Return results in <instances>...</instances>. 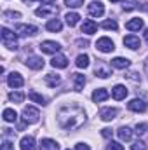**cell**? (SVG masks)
I'll use <instances>...</instances> for the list:
<instances>
[{
	"label": "cell",
	"instance_id": "cell-34",
	"mask_svg": "<svg viewBox=\"0 0 148 150\" xmlns=\"http://www.w3.org/2000/svg\"><path fill=\"white\" fill-rule=\"evenodd\" d=\"M136 5H138V0H124V9L125 11H132V9H136Z\"/></svg>",
	"mask_w": 148,
	"mask_h": 150
},
{
	"label": "cell",
	"instance_id": "cell-21",
	"mask_svg": "<svg viewBox=\"0 0 148 150\" xmlns=\"http://www.w3.org/2000/svg\"><path fill=\"white\" fill-rule=\"evenodd\" d=\"M21 150H35V138L33 136H25L21 140Z\"/></svg>",
	"mask_w": 148,
	"mask_h": 150
},
{
	"label": "cell",
	"instance_id": "cell-31",
	"mask_svg": "<svg viewBox=\"0 0 148 150\" xmlns=\"http://www.w3.org/2000/svg\"><path fill=\"white\" fill-rule=\"evenodd\" d=\"M101 28H105V30H111V32H117L118 25H117V21H115V19H106V21H103V23H101Z\"/></svg>",
	"mask_w": 148,
	"mask_h": 150
},
{
	"label": "cell",
	"instance_id": "cell-44",
	"mask_svg": "<svg viewBox=\"0 0 148 150\" xmlns=\"http://www.w3.org/2000/svg\"><path fill=\"white\" fill-rule=\"evenodd\" d=\"M145 42L148 44V30H145Z\"/></svg>",
	"mask_w": 148,
	"mask_h": 150
},
{
	"label": "cell",
	"instance_id": "cell-6",
	"mask_svg": "<svg viewBox=\"0 0 148 150\" xmlns=\"http://www.w3.org/2000/svg\"><path fill=\"white\" fill-rule=\"evenodd\" d=\"M38 32L37 26H33V25H18L16 26V33L19 35V37H28V35H35Z\"/></svg>",
	"mask_w": 148,
	"mask_h": 150
},
{
	"label": "cell",
	"instance_id": "cell-23",
	"mask_svg": "<svg viewBox=\"0 0 148 150\" xmlns=\"http://www.w3.org/2000/svg\"><path fill=\"white\" fill-rule=\"evenodd\" d=\"M94 74H96V77H99V79H106V77H110L111 72L108 67H105V65H98L96 67V70H94Z\"/></svg>",
	"mask_w": 148,
	"mask_h": 150
},
{
	"label": "cell",
	"instance_id": "cell-28",
	"mask_svg": "<svg viewBox=\"0 0 148 150\" xmlns=\"http://www.w3.org/2000/svg\"><path fill=\"white\" fill-rule=\"evenodd\" d=\"M28 98L32 100V101H35V103H38V105H45L47 103V100L42 96V94H38V93H35V91H30L28 93Z\"/></svg>",
	"mask_w": 148,
	"mask_h": 150
},
{
	"label": "cell",
	"instance_id": "cell-3",
	"mask_svg": "<svg viewBox=\"0 0 148 150\" xmlns=\"http://www.w3.org/2000/svg\"><path fill=\"white\" fill-rule=\"evenodd\" d=\"M40 117V113L35 107H25L23 110V122L25 124H35Z\"/></svg>",
	"mask_w": 148,
	"mask_h": 150
},
{
	"label": "cell",
	"instance_id": "cell-12",
	"mask_svg": "<svg viewBox=\"0 0 148 150\" xmlns=\"http://www.w3.org/2000/svg\"><path fill=\"white\" fill-rule=\"evenodd\" d=\"M26 67L32 68V70H42L44 68V59L38 58V56H30L26 59Z\"/></svg>",
	"mask_w": 148,
	"mask_h": 150
},
{
	"label": "cell",
	"instance_id": "cell-35",
	"mask_svg": "<svg viewBox=\"0 0 148 150\" xmlns=\"http://www.w3.org/2000/svg\"><path fill=\"white\" fill-rule=\"evenodd\" d=\"M106 150H124V147H122L120 143H117V142H110L108 147H106Z\"/></svg>",
	"mask_w": 148,
	"mask_h": 150
},
{
	"label": "cell",
	"instance_id": "cell-41",
	"mask_svg": "<svg viewBox=\"0 0 148 150\" xmlns=\"http://www.w3.org/2000/svg\"><path fill=\"white\" fill-rule=\"evenodd\" d=\"M77 45H78V47H87V45H89V40H84V38H78V40H77Z\"/></svg>",
	"mask_w": 148,
	"mask_h": 150
},
{
	"label": "cell",
	"instance_id": "cell-14",
	"mask_svg": "<svg viewBox=\"0 0 148 150\" xmlns=\"http://www.w3.org/2000/svg\"><path fill=\"white\" fill-rule=\"evenodd\" d=\"M111 96H113L117 101L124 100V98L127 96V89H125V86H122V84H117V86L111 89Z\"/></svg>",
	"mask_w": 148,
	"mask_h": 150
},
{
	"label": "cell",
	"instance_id": "cell-38",
	"mask_svg": "<svg viewBox=\"0 0 148 150\" xmlns=\"http://www.w3.org/2000/svg\"><path fill=\"white\" fill-rule=\"evenodd\" d=\"M147 129H148L147 124H138V126H136V133H138V134H143V133H147Z\"/></svg>",
	"mask_w": 148,
	"mask_h": 150
},
{
	"label": "cell",
	"instance_id": "cell-19",
	"mask_svg": "<svg viewBox=\"0 0 148 150\" xmlns=\"http://www.w3.org/2000/svg\"><path fill=\"white\" fill-rule=\"evenodd\" d=\"M40 150H59V145L51 138H44L40 142Z\"/></svg>",
	"mask_w": 148,
	"mask_h": 150
},
{
	"label": "cell",
	"instance_id": "cell-16",
	"mask_svg": "<svg viewBox=\"0 0 148 150\" xmlns=\"http://www.w3.org/2000/svg\"><path fill=\"white\" fill-rule=\"evenodd\" d=\"M127 107H129V110H132V112H145L147 110V103L143 101V100H132V101H129L127 103Z\"/></svg>",
	"mask_w": 148,
	"mask_h": 150
},
{
	"label": "cell",
	"instance_id": "cell-32",
	"mask_svg": "<svg viewBox=\"0 0 148 150\" xmlns=\"http://www.w3.org/2000/svg\"><path fill=\"white\" fill-rule=\"evenodd\" d=\"M9 100L14 101V103H21V101L25 100V94H23L21 91H16V93H11V94H9Z\"/></svg>",
	"mask_w": 148,
	"mask_h": 150
},
{
	"label": "cell",
	"instance_id": "cell-46",
	"mask_svg": "<svg viewBox=\"0 0 148 150\" xmlns=\"http://www.w3.org/2000/svg\"><path fill=\"white\" fill-rule=\"evenodd\" d=\"M23 2H25V4H33L35 0H23Z\"/></svg>",
	"mask_w": 148,
	"mask_h": 150
},
{
	"label": "cell",
	"instance_id": "cell-36",
	"mask_svg": "<svg viewBox=\"0 0 148 150\" xmlns=\"http://www.w3.org/2000/svg\"><path fill=\"white\" fill-rule=\"evenodd\" d=\"M131 150H147V145H145L143 142H136V143L131 147Z\"/></svg>",
	"mask_w": 148,
	"mask_h": 150
},
{
	"label": "cell",
	"instance_id": "cell-47",
	"mask_svg": "<svg viewBox=\"0 0 148 150\" xmlns=\"http://www.w3.org/2000/svg\"><path fill=\"white\" fill-rule=\"evenodd\" d=\"M110 2H120V0H110Z\"/></svg>",
	"mask_w": 148,
	"mask_h": 150
},
{
	"label": "cell",
	"instance_id": "cell-8",
	"mask_svg": "<svg viewBox=\"0 0 148 150\" xmlns=\"http://www.w3.org/2000/svg\"><path fill=\"white\" fill-rule=\"evenodd\" d=\"M7 84L11 86V87H14V89H18V87H21L23 84H25V80H23V77L18 74V72H12V74L7 77Z\"/></svg>",
	"mask_w": 148,
	"mask_h": 150
},
{
	"label": "cell",
	"instance_id": "cell-10",
	"mask_svg": "<svg viewBox=\"0 0 148 150\" xmlns=\"http://www.w3.org/2000/svg\"><path fill=\"white\" fill-rule=\"evenodd\" d=\"M80 30H82V33H85V35H92V33H96V30H98V25H96L92 19H85V21L82 23Z\"/></svg>",
	"mask_w": 148,
	"mask_h": 150
},
{
	"label": "cell",
	"instance_id": "cell-1",
	"mask_svg": "<svg viewBox=\"0 0 148 150\" xmlns=\"http://www.w3.org/2000/svg\"><path fill=\"white\" fill-rule=\"evenodd\" d=\"M56 119H58V122H59V126L63 129L75 131L80 126H84V122H85V112L77 103H65V105L59 107V110L56 113Z\"/></svg>",
	"mask_w": 148,
	"mask_h": 150
},
{
	"label": "cell",
	"instance_id": "cell-27",
	"mask_svg": "<svg viewBox=\"0 0 148 150\" xmlns=\"http://www.w3.org/2000/svg\"><path fill=\"white\" fill-rule=\"evenodd\" d=\"M75 65H77L78 68H87V67H89V56H87V54H78Z\"/></svg>",
	"mask_w": 148,
	"mask_h": 150
},
{
	"label": "cell",
	"instance_id": "cell-26",
	"mask_svg": "<svg viewBox=\"0 0 148 150\" xmlns=\"http://www.w3.org/2000/svg\"><path fill=\"white\" fill-rule=\"evenodd\" d=\"M73 82H75V89L77 91H82L84 86H85V77L82 74H73Z\"/></svg>",
	"mask_w": 148,
	"mask_h": 150
},
{
	"label": "cell",
	"instance_id": "cell-25",
	"mask_svg": "<svg viewBox=\"0 0 148 150\" xmlns=\"http://www.w3.org/2000/svg\"><path fill=\"white\" fill-rule=\"evenodd\" d=\"M117 134H118V138H120L122 142H129V140L132 138V131H131L129 127H120V129L117 131Z\"/></svg>",
	"mask_w": 148,
	"mask_h": 150
},
{
	"label": "cell",
	"instance_id": "cell-4",
	"mask_svg": "<svg viewBox=\"0 0 148 150\" xmlns=\"http://www.w3.org/2000/svg\"><path fill=\"white\" fill-rule=\"evenodd\" d=\"M87 11H89V14L91 16H94V18H101L103 14H105V5L98 0H94V2H91L89 5H87Z\"/></svg>",
	"mask_w": 148,
	"mask_h": 150
},
{
	"label": "cell",
	"instance_id": "cell-11",
	"mask_svg": "<svg viewBox=\"0 0 148 150\" xmlns=\"http://www.w3.org/2000/svg\"><path fill=\"white\" fill-rule=\"evenodd\" d=\"M117 113H118V110H117V108H111V107H108V108L99 110V117H101V120L110 122V120H113V119L117 117Z\"/></svg>",
	"mask_w": 148,
	"mask_h": 150
},
{
	"label": "cell",
	"instance_id": "cell-37",
	"mask_svg": "<svg viewBox=\"0 0 148 150\" xmlns=\"http://www.w3.org/2000/svg\"><path fill=\"white\" fill-rule=\"evenodd\" d=\"M2 150H14V145H12L9 140H4V142H2Z\"/></svg>",
	"mask_w": 148,
	"mask_h": 150
},
{
	"label": "cell",
	"instance_id": "cell-17",
	"mask_svg": "<svg viewBox=\"0 0 148 150\" xmlns=\"http://www.w3.org/2000/svg\"><path fill=\"white\" fill-rule=\"evenodd\" d=\"M125 28H127L129 32H138V30L143 28V19H141V18H132L131 21L125 23Z\"/></svg>",
	"mask_w": 148,
	"mask_h": 150
},
{
	"label": "cell",
	"instance_id": "cell-43",
	"mask_svg": "<svg viewBox=\"0 0 148 150\" xmlns=\"http://www.w3.org/2000/svg\"><path fill=\"white\" fill-rule=\"evenodd\" d=\"M40 2H42V4H45V5H51V4H54L56 0H40Z\"/></svg>",
	"mask_w": 148,
	"mask_h": 150
},
{
	"label": "cell",
	"instance_id": "cell-5",
	"mask_svg": "<svg viewBox=\"0 0 148 150\" xmlns=\"http://www.w3.org/2000/svg\"><path fill=\"white\" fill-rule=\"evenodd\" d=\"M96 49L101 51V52H111L115 49V44L111 42V38L108 37H101L98 42H96Z\"/></svg>",
	"mask_w": 148,
	"mask_h": 150
},
{
	"label": "cell",
	"instance_id": "cell-24",
	"mask_svg": "<svg viewBox=\"0 0 148 150\" xmlns=\"http://www.w3.org/2000/svg\"><path fill=\"white\" fill-rule=\"evenodd\" d=\"M45 28H47L49 32H61L63 25H61V21H59V19H49V21H47V25H45Z\"/></svg>",
	"mask_w": 148,
	"mask_h": 150
},
{
	"label": "cell",
	"instance_id": "cell-45",
	"mask_svg": "<svg viewBox=\"0 0 148 150\" xmlns=\"http://www.w3.org/2000/svg\"><path fill=\"white\" fill-rule=\"evenodd\" d=\"M145 70H147V74H148V58H147V61H145Z\"/></svg>",
	"mask_w": 148,
	"mask_h": 150
},
{
	"label": "cell",
	"instance_id": "cell-39",
	"mask_svg": "<svg viewBox=\"0 0 148 150\" xmlns=\"http://www.w3.org/2000/svg\"><path fill=\"white\" fill-rule=\"evenodd\" d=\"M4 18H21V14L19 12H12V11H5Z\"/></svg>",
	"mask_w": 148,
	"mask_h": 150
},
{
	"label": "cell",
	"instance_id": "cell-15",
	"mask_svg": "<svg viewBox=\"0 0 148 150\" xmlns=\"http://www.w3.org/2000/svg\"><path fill=\"white\" fill-rule=\"evenodd\" d=\"M51 65H52L54 68H66V67H68V59H66V56H63V54H56V56L51 59Z\"/></svg>",
	"mask_w": 148,
	"mask_h": 150
},
{
	"label": "cell",
	"instance_id": "cell-20",
	"mask_svg": "<svg viewBox=\"0 0 148 150\" xmlns=\"http://www.w3.org/2000/svg\"><path fill=\"white\" fill-rule=\"evenodd\" d=\"M108 91L106 89H96L94 93H92V101H96V103H99V101H105V100H108Z\"/></svg>",
	"mask_w": 148,
	"mask_h": 150
},
{
	"label": "cell",
	"instance_id": "cell-7",
	"mask_svg": "<svg viewBox=\"0 0 148 150\" xmlns=\"http://www.w3.org/2000/svg\"><path fill=\"white\" fill-rule=\"evenodd\" d=\"M40 49H42V52L56 54V52H59L61 45H59L58 42H54V40H45V42H42V44H40Z\"/></svg>",
	"mask_w": 148,
	"mask_h": 150
},
{
	"label": "cell",
	"instance_id": "cell-30",
	"mask_svg": "<svg viewBox=\"0 0 148 150\" xmlns=\"http://www.w3.org/2000/svg\"><path fill=\"white\" fill-rule=\"evenodd\" d=\"M16 119H18V113L14 112L12 108H5L4 110V120L5 122H14Z\"/></svg>",
	"mask_w": 148,
	"mask_h": 150
},
{
	"label": "cell",
	"instance_id": "cell-22",
	"mask_svg": "<svg viewBox=\"0 0 148 150\" xmlns=\"http://www.w3.org/2000/svg\"><path fill=\"white\" fill-rule=\"evenodd\" d=\"M59 82H61V77L58 74H47L45 75V84H47L49 87H56Z\"/></svg>",
	"mask_w": 148,
	"mask_h": 150
},
{
	"label": "cell",
	"instance_id": "cell-29",
	"mask_svg": "<svg viewBox=\"0 0 148 150\" xmlns=\"http://www.w3.org/2000/svg\"><path fill=\"white\" fill-rule=\"evenodd\" d=\"M65 19H66V25H68V26H75V25L78 23L80 16H78L77 12H68V14L65 16Z\"/></svg>",
	"mask_w": 148,
	"mask_h": 150
},
{
	"label": "cell",
	"instance_id": "cell-42",
	"mask_svg": "<svg viewBox=\"0 0 148 150\" xmlns=\"http://www.w3.org/2000/svg\"><path fill=\"white\" fill-rule=\"evenodd\" d=\"M75 150H91V149H89V145H85V143H77V145H75Z\"/></svg>",
	"mask_w": 148,
	"mask_h": 150
},
{
	"label": "cell",
	"instance_id": "cell-33",
	"mask_svg": "<svg viewBox=\"0 0 148 150\" xmlns=\"http://www.w3.org/2000/svg\"><path fill=\"white\" fill-rule=\"evenodd\" d=\"M65 5H68L72 9H77V7H82L84 5V0H65Z\"/></svg>",
	"mask_w": 148,
	"mask_h": 150
},
{
	"label": "cell",
	"instance_id": "cell-13",
	"mask_svg": "<svg viewBox=\"0 0 148 150\" xmlns=\"http://www.w3.org/2000/svg\"><path fill=\"white\" fill-rule=\"evenodd\" d=\"M124 45L125 47H129V49H140L141 47V42H140V37H136V35H127V37H124Z\"/></svg>",
	"mask_w": 148,
	"mask_h": 150
},
{
	"label": "cell",
	"instance_id": "cell-18",
	"mask_svg": "<svg viewBox=\"0 0 148 150\" xmlns=\"http://www.w3.org/2000/svg\"><path fill=\"white\" fill-rule=\"evenodd\" d=\"M129 65H131V61H129L127 58H120V56H117V58L111 59V67H113V68H118V70H125Z\"/></svg>",
	"mask_w": 148,
	"mask_h": 150
},
{
	"label": "cell",
	"instance_id": "cell-40",
	"mask_svg": "<svg viewBox=\"0 0 148 150\" xmlns=\"http://www.w3.org/2000/svg\"><path fill=\"white\" fill-rule=\"evenodd\" d=\"M101 134H103V138H111L113 131H111V129H108V127H105V129H101Z\"/></svg>",
	"mask_w": 148,
	"mask_h": 150
},
{
	"label": "cell",
	"instance_id": "cell-9",
	"mask_svg": "<svg viewBox=\"0 0 148 150\" xmlns=\"http://www.w3.org/2000/svg\"><path fill=\"white\" fill-rule=\"evenodd\" d=\"M35 14H37L38 18H49V16H56V14H58V9H56V7L42 5V7H38L37 11H35Z\"/></svg>",
	"mask_w": 148,
	"mask_h": 150
},
{
	"label": "cell",
	"instance_id": "cell-2",
	"mask_svg": "<svg viewBox=\"0 0 148 150\" xmlns=\"http://www.w3.org/2000/svg\"><path fill=\"white\" fill-rule=\"evenodd\" d=\"M2 42L7 49H18V37L14 32H11L9 28H2Z\"/></svg>",
	"mask_w": 148,
	"mask_h": 150
}]
</instances>
